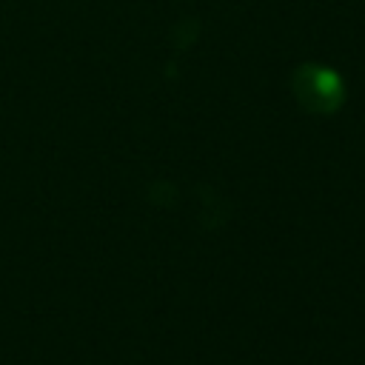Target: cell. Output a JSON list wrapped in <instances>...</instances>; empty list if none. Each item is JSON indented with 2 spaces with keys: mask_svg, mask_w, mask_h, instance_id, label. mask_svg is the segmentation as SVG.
<instances>
[{
  "mask_svg": "<svg viewBox=\"0 0 365 365\" xmlns=\"http://www.w3.org/2000/svg\"><path fill=\"white\" fill-rule=\"evenodd\" d=\"M291 91L308 114H336L345 103V80L336 68L322 63H299L291 74Z\"/></svg>",
  "mask_w": 365,
  "mask_h": 365,
  "instance_id": "1",
  "label": "cell"
}]
</instances>
